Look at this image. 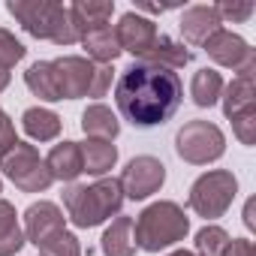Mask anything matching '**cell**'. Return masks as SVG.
Segmentation results:
<instances>
[{
	"label": "cell",
	"instance_id": "obj_32",
	"mask_svg": "<svg viewBox=\"0 0 256 256\" xmlns=\"http://www.w3.org/2000/svg\"><path fill=\"white\" fill-rule=\"evenodd\" d=\"M223 256H253V241L250 238H232L226 244Z\"/></svg>",
	"mask_w": 256,
	"mask_h": 256
},
{
	"label": "cell",
	"instance_id": "obj_19",
	"mask_svg": "<svg viewBox=\"0 0 256 256\" xmlns=\"http://www.w3.org/2000/svg\"><path fill=\"white\" fill-rule=\"evenodd\" d=\"M100 250L102 256H136V235H133V217L118 214L112 220V226H106L102 238H100Z\"/></svg>",
	"mask_w": 256,
	"mask_h": 256
},
{
	"label": "cell",
	"instance_id": "obj_28",
	"mask_svg": "<svg viewBox=\"0 0 256 256\" xmlns=\"http://www.w3.org/2000/svg\"><path fill=\"white\" fill-rule=\"evenodd\" d=\"M28 48L22 46V40H16V34H10L6 28H0V66L12 70L18 60H24Z\"/></svg>",
	"mask_w": 256,
	"mask_h": 256
},
{
	"label": "cell",
	"instance_id": "obj_31",
	"mask_svg": "<svg viewBox=\"0 0 256 256\" xmlns=\"http://www.w3.org/2000/svg\"><path fill=\"white\" fill-rule=\"evenodd\" d=\"M18 139H16V124H12V118L0 108V157H4L12 145H16Z\"/></svg>",
	"mask_w": 256,
	"mask_h": 256
},
{
	"label": "cell",
	"instance_id": "obj_12",
	"mask_svg": "<svg viewBox=\"0 0 256 256\" xmlns=\"http://www.w3.org/2000/svg\"><path fill=\"white\" fill-rule=\"evenodd\" d=\"M24 241H30L34 247H40L42 241H48L52 235H58V232H64L66 229V217H64V211L54 205V202H48V199H40V202H34V205H28V211H24Z\"/></svg>",
	"mask_w": 256,
	"mask_h": 256
},
{
	"label": "cell",
	"instance_id": "obj_27",
	"mask_svg": "<svg viewBox=\"0 0 256 256\" xmlns=\"http://www.w3.org/2000/svg\"><path fill=\"white\" fill-rule=\"evenodd\" d=\"M36 250H40V256H84V250H82L78 238H76L70 229H64V232H58V235H52V238H48V241H42Z\"/></svg>",
	"mask_w": 256,
	"mask_h": 256
},
{
	"label": "cell",
	"instance_id": "obj_33",
	"mask_svg": "<svg viewBox=\"0 0 256 256\" xmlns=\"http://www.w3.org/2000/svg\"><path fill=\"white\" fill-rule=\"evenodd\" d=\"M253 205H256L253 199H247V205H244V226H247V229H256V220H253Z\"/></svg>",
	"mask_w": 256,
	"mask_h": 256
},
{
	"label": "cell",
	"instance_id": "obj_18",
	"mask_svg": "<svg viewBox=\"0 0 256 256\" xmlns=\"http://www.w3.org/2000/svg\"><path fill=\"white\" fill-rule=\"evenodd\" d=\"M145 64H154V66H163V70H184L190 60H193V52L181 42V40H175V36H166V34H157V40H154V46L148 48V54L142 58Z\"/></svg>",
	"mask_w": 256,
	"mask_h": 256
},
{
	"label": "cell",
	"instance_id": "obj_26",
	"mask_svg": "<svg viewBox=\"0 0 256 256\" xmlns=\"http://www.w3.org/2000/svg\"><path fill=\"white\" fill-rule=\"evenodd\" d=\"M232 238H229V232L223 229V226H217V223H205L199 232H196V253L199 256H223V250H226V244H229Z\"/></svg>",
	"mask_w": 256,
	"mask_h": 256
},
{
	"label": "cell",
	"instance_id": "obj_2",
	"mask_svg": "<svg viewBox=\"0 0 256 256\" xmlns=\"http://www.w3.org/2000/svg\"><path fill=\"white\" fill-rule=\"evenodd\" d=\"M124 190H120V181L118 178H96L94 184H66L64 190V208H66V217L72 226L78 229H94L112 217L120 214L124 208Z\"/></svg>",
	"mask_w": 256,
	"mask_h": 256
},
{
	"label": "cell",
	"instance_id": "obj_11",
	"mask_svg": "<svg viewBox=\"0 0 256 256\" xmlns=\"http://www.w3.org/2000/svg\"><path fill=\"white\" fill-rule=\"evenodd\" d=\"M114 36H118V46L120 52H130L136 60H142L148 54V48L154 46L157 40V24L151 18H145L142 12L130 10V12H124L114 24Z\"/></svg>",
	"mask_w": 256,
	"mask_h": 256
},
{
	"label": "cell",
	"instance_id": "obj_17",
	"mask_svg": "<svg viewBox=\"0 0 256 256\" xmlns=\"http://www.w3.org/2000/svg\"><path fill=\"white\" fill-rule=\"evenodd\" d=\"M82 133L88 139H102V142H114L120 136V118L118 112H112L106 102H90L82 112Z\"/></svg>",
	"mask_w": 256,
	"mask_h": 256
},
{
	"label": "cell",
	"instance_id": "obj_21",
	"mask_svg": "<svg viewBox=\"0 0 256 256\" xmlns=\"http://www.w3.org/2000/svg\"><path fill=\"white\" fill-rule=\"evenodd\" d=\"M78 42H82V48H84V58L94 60V64H108V66H112V64L120 58V46H118V36H114V28H112V24L84 34Z\"/></svg>",
	"mask_w": 256,
	"mask_h": 256
},
{
	"label": "cell",
	"instance_id": "obj_14",
	"mask_svg": "<svg viewBox=\"0 0 256 256\" xmlns=\"http://www.w3.org/2000/svg\"><path fill=\"white\" fill-rule=\"evenodd\" d=\"M220 102H223V114H226L229 120H232L235 114H241V112L256 108V70L238 72L229 84H223Z\"/></svg>",
	"mask_w": 256,
	"mask_h": 256
},
{
	"label": "cell",
	"instance_id": "obj_20",
	"mask_svg": "<svg viewBox=\"0 0 256 256\" xmlns=\"http://www.w3.org/2000/svg\"><path fill=\"white\" fill-rule=\"evenodd\" d=\"M22 130L34 139V142H54L64 130V120L58 112L46 108V106H30L22 114Z\"/></svg>",
	"mask_w": 256,
	"mask_h": 256
},
{
	"label": "cell",
	"instance_id": "obj_3",
	"mask_svg": "<svg viewBox=\"0 0 256 256\" xmlns=\"http://www.w3.org/2000/svg\"><path fill=\"white\" fill-rule=\"evenodd\" d=\"M6 12L34 40H46L64 48L78 42V34L70 22V10L58 4V0H10Z\"/></svg>",
	"mask_w": 256,
	"mask_h": 256
},
{
	"label": "cell",
	"instance_id": "obj_29",
	"mask_svg": "<svg viewBox=\"0 0 256 256\" xmlns=\"http://www.w3.org/2000/svg\"><path fill=\"white\" fill-rule=\"evenodd\" d=\"M214 10H217V16H220V22L226 24V22H232V24H244V22H250V16L256 12V6L250 4V0H244V4H229V0H223V4H214Z\"/></svg>",
	"mask_w": 256,
	"mask_h": 256
},
{
	"label": "cell",
	"instance_id": "obj_9",
	"mask_svg": "<svg viewBox=\"0 0 256 256\" xmlns=\"http://www.w3.org/2000/svg\"><path fill=\"white\" fill-rule=\"evenodd\" d=\"M118 181H120L124 199L142 202V199L160 193V187L166 184V166H163V160H157L151 154H139L124 166Z\"/></svg>",
	"mask_w": 256,
	"mask_h": 256
},
{
	"label": "cell",
	"instance_id": "obj_36",
	"mask_svg": "<svg viewBox=\"0 0 256 256\" xmlns=\"http://www.w3.org/2000/svg\"><path fill=\"white\" fill-rule=\"evenodd\" d=\"M0 193H4V181H0Z\"/></svg>",
	"mask_w": 256,
	"mask_h": 256
},
{
	"label": "cell",
	"instance_id": "obj_23",
	"mask_svg": "<svg viewBox=\"0 0 256 256\" xmlns=\"http://www.w3.org/2000/svg\"><path fill=\"white\" fill-rule=\"evenodd\" d=\"M24 229L18 223V211L12 202L0 199V256H16L24 247Z\"/></svg>",
	"mask_w": 256,
	"mask_h": 256
},
{
	"label": "cell",
	"instance_id": "obj_13",
	"mask_svg": "<svg viewBox=\"0 0 256 256\" xmlns=\"http://www.w3.org/2000/svg\"><path fill=\"white\" fill-rule=\"evenodd\" d=\"M178 28H181V36H184L190 46H199V48H202V46L223 28V22H220V16H217L214 6L199 4V6H187V10L181 12Z\"/></svg>",
	"mask_w": 256,
	"mask_h": 256
},
{
	"label": "cell",
	"instance_id": "obj_1",
	"mask_svg": "<svg viewBox=\"0 0 256 256\" xmlns=\"http://www.w3.org/2000/svg\"><path fill=\"white\" fill-rule=\"evenodd\" d=\"M181 102H184V84L178 72L145 60H133L114 82L118 114L139 130L163 126L166 120L175 118Z\"/></svg>",
	"mask_w": 256,
	"mask_h": 256
},
{
	"label": "cell",
	"instance_id": "obj_6",
	"mask_svg": "<svg viewBox=\"0 0 256 256\" xmlns=\"http://www.w3.org/2000/svg\"><path fill=\"white\" fill-rule=\"evenodd\" d=\"M235 196H238V178L229 169H208L190 184L187 208L196 217H205L211 223L232 208Z\"/></svg>",
	"mask_w": 256,
	"mask_h": 256
},
{
	"label": "cell",
	"instance_id": "obj_34",
	"mask_svg": "<svg viewBox=\"0 0 256 256\" xmlns=\"http://www.w3.org/2000/svg\"><path fill=\"white\" fill-rule=\"evenodd\" d=\"M10 78H12V72L0 66V90H6V88H10Z\"/></svg>",
	"mask_w": 256,
	"mask_h": 256
},
{
	"label": "cell",
	"instance_id": "obj_25",
	"mask_svg": "<svg viewBox=\"0 0 256 256\" xmlns=\"http://www.w3.org/2000/svg\"><path fill=\"white\" fill-rule=\"evenodd\" d=\"M24 84H28V90H30L34 96H40V100H46V102H58V100H60L52 60H36V64H30L28 72H24Z\"/></svg>",
	"mask_w": 256,
	"mask_h": 256
},
{
	"label": "cell",
	"instance_id": "obj_35",
	"mask_svg": "<svg viewBox=\"0 0 256 256\" xmlns=\"http://www.w3.org/2000/svg\"><path fill=\"white\" fill-rule=\"evenodd\" d=\"M166 256H199L196 250H172V253H166Z\"/></svg>",
	"mask_w": 256,
	"mask_h": 256
},
{
	"label": "cell",
	"instance_id": "obj_5",
	"mask_svg": "<svg viewBox=\"0 0 256 256\" xmlns=\"http://www.w3.org/2000/svg\"><path fill=\"white\" fill-rule=\"evenodd\" d=\"M52 66H54V78H58L60 100H82V96L100 100V96L108 94L112 78H114V70L108 64H94L84 54L54 58Z\"/></svg>",
	"mask_w": 256,
	"mask_h": 256
},
{
	"label": "cell",
	"instance_id": "obj_8",
	"mask_svg": "<svg viewBox=\"0 0 256 256\" xmlns=\"http://www.w3.org/2000/svg\"><path fill=\"white\" fill-rule=\"evenodd\" d=\"M0 172H4L22 193H46L54 178L46 169V160L40 157L36 145L30 142H16L4 157H0Z\"/></svg>",
	"mask_w": 256,
	"mask_h": 256
},
{
	"label": "cell",
	"instance_id": "obj_16",
	"mask_svg": "<svg viewBox=\"0 0 256 256\" xmlns=\"http://www.w3.org/2000/svg\"><path fill=\"white\" fill-rule=\"evenodd\" d=\"M42 160H46L48 175L54 181H64V184H72L84 172V166H82V148H78V142H70V139L58 142L48 151V157H42Z\"/></svg>",
	"mask_w": 256,
	"mask_h": 256
},
{
	"label": "cell",
	"instance_id": "obj_24",
	"mask_svg": "<svg viewBox=\"0 0 256 256\" xmlns=\"http://www.w3.org/2000/svg\"><path fill=\"white\" fill-rule=\"evenodd\" d=\"M223 76L214 70V66H202L193 72V82H190V96L199 108H211L220 102V94H223Z\"/></svg>",
	"mask_w": 256,
	"mask_h": 256
},
{
	"label": "cell",
	"instance_id": "obj_7",
	"mask_svg": "<svg viewBox=\"0 0 256 256\" xmlns=\"http://www.w3.org/2000/svg\"><path fill=\"white\" fill-rule=\"evenodd\" d=\"M175 154L190 163V166H208L217 163L226 154V136L217 124L211 120H187L181 130L175 133Z\"/></svg>",
	"mask_w": 256,
	"mask_h": 256
},
{
	"label": "cell",
	"instance_id": "obj_4",
	"mask_svg": "<svg viewBox=\"0 0 256 256\" xmlns=\"http://www.w3.org/2000/svg\"><path fill=\"white\" fill-rule=\"evenodd\" d=\"M190 232V217L184 214V208L172 199H160L151 202L136 220H133V235H136V247L145 253H160L175 247L178 241H184Z\"/></svg>",
	"mask_w": 256,
	"mask_h": 256
},
{
	"label": "cell",
	"instance_id": "obj_22",
	"mask_svg": "<svg viewBox=\"0 0 256 256\" xmlns=\"http://www.w3.org/2000/svg\"><path fill=\"white\" fill-rule=\"evenodd\" d=\"M78 148H82V166H84V172L94 175V178H106V175L114 169V163H118V148H114L112 142L88 139V142H82Z\"/></svg>",
	"mask_w": 256,
	"mask_h": 256
},
{
	"label": "cell",
	"instance_id": "obj_10",
	"mask_svg": "<svg viewBox=\"0 0 256 256\" xmlns=\"http://www.w3.org/2000/svg\"><path fill=\"white\" fill-rule=\"evenodd\" d=\"M202 48H205V54H208L217 66H226V70H232L235 76L256 70V52L250 48V42H247L241 34H232V30H226V28H220Z\"/></svg>",
	"mask_w": 256,
	"mask_h": 256
},
{
	"label": "cell",
	"instance_id": "obj_30",
	"mask_svg": "<svg viewBox=\"0 0 256 256\" xmlns=\"http://www.w3.org/2000/svg\"><path fill=\"white\" fill-rule=\"evenodd\" d=\"M232 133H235V139L241 145H247V148L256 145V108L241 112V114L232 118Z\"/></svg>",
	"mask_w": 256,
	"mask_h": 256
},
{
	"label": "cell",
	"instance_id": "obj_15",
	"mask_svg": "<svg viewBox=\"0 0 256 256\" xmlns=\"http://www.w3.org/2000/svg\"><path fill=\"white\" fill-rule=\"evenodd\" d=\"M70 10V22L78 34V40L96 28H106L114 16V4L112 0H76V4L66 6Z\"/></svg>",
	"mask_w": 256,
	"mask_h": 256
}]
</instances>
